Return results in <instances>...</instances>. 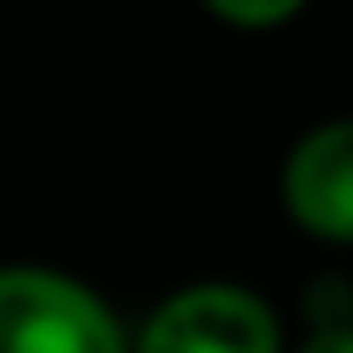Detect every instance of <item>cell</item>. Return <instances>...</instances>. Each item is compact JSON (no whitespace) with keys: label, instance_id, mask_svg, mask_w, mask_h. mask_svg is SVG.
I'll list each match as a JSON object with an SVG mask.
<instances>
[{"label":"cell","instance_id":"277c9868","mask_svg":"<svg viewBox=\"0 0 353 353\" xmlns=\"http://www.w3.org/2000/svg\"><path fill=\"white\" fill-rule=\"evenodd\" d=\"M206 18L241 36H271V30H289L306 18L301 0H206Z\"/></svg>","mask_w":353,"mask_h":353},{"label":"cell","instance_id":"3957f363","mask_svg":"<svg viewBox=\"0 0 353 353\" xmlns=\"http://www.w3.org/2000/svg\"><path fill=\"white\" fill-rule=\"evenodd\" d=\"M277 201L306 241L353 248V118H324L289 141Z\"/></svg>","mask_w":353,"mask_h":353},{"label":"cell","instance_id":"7a4b0ae2","mask_svg":"<svg viewBox=\"0 0 353 353\" xmlns=\"http://www.w3.org/2000/svg\"><path fill=\"white\" fill-rule=\"evenodd\" d=\"M130 353H289V324L253 283L194 277L130 324Z\"/></svg>","mask_w":353,"mask_h":353},{"label":"cell","instance_id":"6da1fadb","mask_svg":"<svg viewBox=\"0 0 353 353\" xmlns=\"http://www.w3.org/2000/svg\"><path fill=\"white\" fill-rule=\"evenodd\" d=\"M0 353H130V324L65 265H0Z\"/></svg>","mask_w":353,"mask_h":353},{"label":"cell","instance_id":"5b68a950","mask_svg":"<svg viewBox=\"0 0 353 353\" xmlns=\"http://www.w3.org/2000/svg\"><path fill=\"white\" fill-rule=\"evenodd\" d=\"M289 353H353V324H341V330H306L301 341H289Z\"/></svg>","mask_w":353,"mask_h":353}]
</instances>
